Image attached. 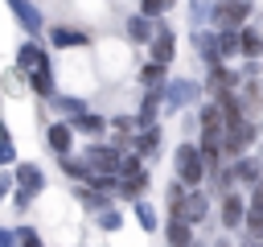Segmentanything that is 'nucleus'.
<instances>
[{
	"label": "nucleus",
	"instance_id": "f257e3e1",
	"mask_svg": "<svg viewBox=\"0 0 263 247\" xmlns=\"http://www.w3.org/2000/svg\"><path fill=\"white\" fill-rule=\"evenodd\" d=\"M247 21H251V0H214L210 4L214 29H242Z\"/></svg>",
	"mask_w": 263,
	"mask_h": 247
},
{
	"label": "nucleus",
	"instance_id": "f03ea898",
	"mask_svg": "<svg viewBox=\"0 0 263 247\" xmlns=\"http://www.w3.org/2000/svg\"><path fill=\"white\" fill-rule=\"evenodd\" d=\"M173 165H177V177H181L185 185H201V177H205V169H210L197 144H181L177 156H173Z\"/></svg>",
	"mask_w": 263,
	"mask_h": 247
},
{
	"label": "nucleus",
	"instance_id": "7ed1b4c3",
	"mask_svg": "<svg viewBox=\"0 0 263 247\" xmlns=\"http://www.w3.org/2000/svg\"><path fill=\"white\" fill-rule=\"evenodd\" d=\"M82 161L90 165V173H119L123 148H119V144H90V148L82 152Z\"/></svg>",
	"mask_w": 263,
	"mask_h": 247
},
{
	"label": "nucleus",
	"instance_id": "20e7f679",
	"mask_svg": "<svg viewBox=\"0 0 263 247\" xmlns=\"http://www.w3.org/2000/svg\"><path fill=\"white\" fill-rule=\"evenodd\" d=\"M12 177H16V185H21V189H16V206L25 210V206H29V198H33L37 189H45V173H41L37 165H16V173H12Z\"/></svg>",
	"mask_w": 263,
	"mask_h": 247
},
{
	"label": "nucleus",
	"instance_id": "39448f33",
	"mask_svg": "<svg viewBox=\"0 0 263 247\" xmlns=\"http://www.w3.org/2000/svg\"><path fill=\"white\" fill-rule=\"evenodd\" d=\"M197 82L193 78H173V82H164V107L168 111H181V107H189L193 99H197Z\"/></svg>",
	"mask_w": 263,
	"mask_h": 247
},
{
	"label": "nucleus",
	"instance_id": "423d86ee",
	"mask_svg": "<svg viewBox=\"0 0 263 247\" xmlns=\"http://www.w3.org/2000/svg\"><path fill=\"white\" fill-rule=\"evenodd\" d=\"M8 8H12V16H16V25L29 33V37H37L41 29H45V16H41V8L33 4V0H8Z\"/></svg>",
	"mask_w": 263,
	"mask_h": 247
},
{
	"label": "nucleus",
	"instance_id": "0eeeda50",
	"mask_svg": "<svg viewBox=\"0 0 263 247\" xmlns=\"http://www.w3.org/2000/svg\"><path fill=\"white\" fill-rule=\"evenodd\" d=\"M148 58H152V62H164V66L177 58V37H173L168 25H156V37L148 41Z\"/></svg>",
	"mask_w": 263,
	"mask_h": 247
},
{
	"label": "nucleus",
	"instance_id": "6e6552de",
	"mask_svg": "<svg viewBox=\"0 0 263 247\" xmlns=\"http://www.w3.org/2000/svg\"><path fill=\"white\" fill-rule=\"evenodd\" d=\"M222 226H230V231L247 226V202H242L234 189H226V193H222Z\"/></svg>",
	"mask_w": 263,
	"mask_h": 247
},
{
	"label": "nucleus",
	"instance_id": "1a4fd4ad",
	"mask_svg": "<svg viewBox=\"0 0 263 247\" xmlns=\"http://www.w3.org/2000/svg\"><path fill=\"white\" fill-rule=\"evenodd\" d=\"M37 66H49V54H45V45H37L33 37L29 41H21V49H16V70H37Z\"/></svg>",
	"mask_w": 263,
	"mask_h": 247
},
{
	"label": "nucleus",
	"instance_id": "9d476101",
	"mask_svg": "<svg viewBox=\"0 0 263 247\" xmlns=\"http://www.w3.org/2000/svg\"><path fill=\"white\" fill-rule=\"evenodd\" d=\"M168 210L181 214V218H189V222H201V218H205V193H201V189H189V193H185L177 206H168Z\"/></svg>",
	"mask_w": 263,
	"mask_h": 247
},
{
	"label": "nucleus",
	"instance_id": "9b49d317",
	"mask_svg": "<svg viewBox=\"0 0 263 247\" xmlns=\"http://www.w3.org/2000/svg\"><path fill=\"white\" fill-rule=\"evenodd\" d=\"M164 235H168V247H189V243H193V222L181 218V214H168Z\"/></svg>",
	"mask_w": 263,
	"mask_h": 247
},
{
	"label": "nucleus",
	"instance_id": "f8f14e48",
	"mask_svg": "<svg viewBox=\"0 0 263 247\" xmlns=\"http://www.w3.org/2000/svg\"><path fill=\"white\" fill-rule=\"evenodd\" d=\"M247 235L251 239H263V181L255 185V193L247 202Z\"/></svg>",
	"mask_w": 263,
	"mask_h": 247
},
{
	"label": "nucleus",
	"instance_id": "ddd939ff",
	"mask_svg": "<svg viewBox=\"0 0 263 247\" xmlns=\"http://www.w3.org/2000/svg\"><path fill=\"white\" fill-rule=\"evenodd\" d=\"M90 37L82 33V29H66V25H53L49 29V45L53 49H74V45H86Z\"/></svg>",
	"mask_w": 263,
	"mask_h": 247
},
{
	"label": "nucleus",
	"instance_id": "4468645a",
	"mask_svg": "<svg viewBox=\"0 0 263 247\" xmlns=\"http://www.w3.org/2000/svg\"><path fill=\"white\" fill-rule=\"evenodd\" d=\"M205 91H210V99H222V95H230V91H234V74H230L226 66H210Z\"/></svg>",
	"mask_w": 263,
	"mask_h": 247
},
{
	"label": "nucleus",
	"instance_id": "2eb2a0df",
	"mask_svg": "<svg viewBox=\"0 0 263 247\" xmlns=\"http://www.w3.org/2000/svg\"><path fill=\"white\" fill-rule=\"evenodd\" d=\"M45 140H49V148H53L58 156H70V148H74V128H70V123H49Z\"/></svg>",
	"mask_w": 263,
	"mask_h": 247
},
{
	"label": "nucleus",
	"instance_id": "dca6fc26",
	"mask_svg": "<svg viewBox=\"0 0 263 247\" xmlns=\"http://www.w3.org/2000/svg\"><path fill=\"white\" fill-rule=\"evenodd\" d=\"M29 91L41 95V99H53V95H58V91H53V70H49V66L29 70Z\"/></svg>",
	"mask_w": 263,
	"mask_h": 247
},
{
	"label": "nucleus",
	"instance_id": "f3484780",
	"mask_svg": "<svg viewBox=\"0 0 263 247\" xmlns=\"http://www.w3.org/2000/svg\"><path fill=\"white\" fill-rule=\"evenodd\" d=\"M127 37L132 41H152L156 37V25H152V16H144V12H136V16H127Z\"/></svg>",
	"mask_w": 263,
	"mask_h": 247
},
{
	"label": "nucleus",
	"instance_id": "a211bd4d",
	"mask_svg": "<svg viewBox=\"0 0 263 247\" xmlns=\"http://www.w3.org/2000/svg\"><path fill=\"white\" fill-rule=\"evenodd\" d=\"M70 128H74V132H82V136H103L107 119H103V115H95V111H82V115H74V119H70Z\"/></svg>",
	"mask_w": 263,
	"mask_h": 247
},
{
	"label": "nucleus",
	"instance_id": "6ab92c4d",
	"mask_svg": "<svg viewBox=\"0 0 263 247\" xmlns=\"http://www.w3.org/2000/svg\"><path fill=\"white\" fill-rule=\"evenodd\" d=\"M238 45H242V58H263V33L259 29L242 25L238 29Z\"/></svg>",
	"mask_w": 263,
	"mask_h": 247
},
{
	"label": "nucleus",
	"instance_id": "aec40b11",
	"mask_svg": "<svg viewBox=\"0 0 263 247\" xmlns=\"http://www.w3.org/2000/svg\"><path fill=\"white\" fill-rule=\"evenodd\" d=\"M234 177H238V181H247V185L255 189V185L263 181V169H259V165H255V161H251V156L242 152V156L234 161Z\"/></svg>",
	"mask_w": 263,
	"mask_h": 247
},
{
	"label": "nucleus",
	"instance_id": "412c9836",
	"mask_svg": "<svg viewBox=\"0 0 263 247\" xmlns=\"http://www.w3.org/2000/svg\"><path fill=\"white\" fill-rule=\"evenodd\" d=\"M144 189H148V169H140V173H132V177H123V181H119V193H123V198H132V202H136V198H144Z\"/></svg>",
	"mask_w": 263,
	"mask_h": 247
},
{
	"label": "nucleus",
	"instance_id": "4be33fe9",
	"mask_svg": "<svg viewBox=\"0 0 263 247\" xmlns=\"http://www.w3.org/2000/svg\"><path fill=\"white\" fill-rule=\"evenodd\" d=\"M218 49H222V62L234 58V54H242V45H238V29H218Z\"/></svg>",
	"mask_w": 263,
	"mask_h": 247
},
{
	"label": "nucleus",
	"instance_id": "5701e85b",
	"mask_svg": "<svg viewBox=\"0 0 263 247\" xmlns=\"http://www.w3.org/2000/svg\"><path fill=\"white\" fill-rule=\"evenodd\" d=\"M140 82L144 86H164V62H144L140 66Z\"/></svg>",
	"mask_w": 263,
	"mask_h": 247
},
{
	"label": "nucleus",
	"instance_id": "b1692460",
	"mask_svg": "<svg viewBox=\"0 0 263 247\" xmlns=\"http://www.w3.org/2000/svg\"><path fill=\"white\" fill-rule=\"evenodd\" d=\"M49 103H53V107H58V111H62V115H70V119H74V115H82V111H86V107H82V99H74V95H53V99H49Z\"/></svg>",
	"mask_w": 263,
	"mask_h": 247
},
{
	"label": "nucleus",
	"instance_id": "393cba45",
	"mask_svg": "<svg viewBox=\"0 0 263 247\" xmlns=\"http://www.w3.org/2000/svg\"><path fill=\"white\" fill-rule=\"evenodd\" d=\"M136 218H140V226H144V231H156V210H152L144 198H136Z\"/></svg>",
	"mask_w": 263,
	"mask_h": 247
},
{
	"label": "nucleus",
	"instance_id": "a878e982",
	"mask_svg": "<svg viewBox=\"0 0 263 247\" xmlns=\"http://www.w3.org/2000/svg\"><path fill=\"white\" fill-rule=\"evenodd\" d=\"M173 4H177V0H140V12L156 21V16H164V12L173 8Z\"/></svg>",
	"mask_w": 263,
	"mask_h": 247
},
{
	"label": "nucleus",
	"instance_id": "bb28decb",
	"mask_svg": "<svg viewBox=\"0 0 263 247\" xmlns=\"http://www.w3.org/2000/svg\"><path fill=\"white\" fill-rule=\"evenodd\" d=\"M16 161V148H12V136L8 128H0V165H12Z\"/></svg>",
	"mask_w": 263,
	"mask_h": 247
},
{
	"label": "nucleus",
	"instance_id": "cd10ccee",
	"mask_svg": "<svg viewBox=\"0 0 263 247\" xmlns=\"http://www.w3.org/2000/svg\"><path fill=\"white\" fill-rule=\"evenodd\" d=\"M99 226H103V231H119V226H123L119 210H99Z\"/></svg>",
	"mask_w": 263,
	"mask_h": 247
},
{
	"label": "nucleus",
	"instance_id": "c85d7f7f",
	"mask_svg": "<svg viewBox=\"0 0 263 247\" xmlns=\"http://www.w3.org/2000/svg\"><path fill=\"white\" fill-rule=\"evenodd\" d=\"M16 243H21V247H41V239H37L29 226H21V231H16Z\"/></svg>",
	"mask_w": 263,
	"mask_h": 247
},
{
	"label": "nucleus",
	"instance_id": "c756f323",
	"mask_svg": "<svg viewBox=\"0 0 263 247\" xmlns=\"http://www.w3.org/2000/svg\"><path fill=\"white\" fill-rule=\"evenodd\" d=\"M16 243V231H0V247H12Z\"/></svg>",
	"mask_w": 263,
	"mask_h": 247
},
{
	"label": "nucleus",
	"instance_id": "7c9ffc66",
	"mask_svg": "<svg viewBox=\"0 0 263 247\" xmlns=\"http://www.w3.org/2000/svg\"><path fill=\"white\" fill-rule=\"evenodd\" d=\"M12 181H16V177H4V173H0V198H4L8 189H12Z\"/></svg>",
	"mask_w": 263,
	"mask_h": 247
},
{
	"label": "nucleus",
	"instance_id": "2f4dec72",
	"mask_svg": "<svg viewBox=\"0 0 263 247\" xmlns=\"http://www.w3.org/2000/svg\"><path fill=\"white\" fill-rule=\"evenodd\" d=\"M242 247H255V243H242Z\"/></svg>",
	"mask_w": 263,
	"mask_h": 247
}]
</instances>
